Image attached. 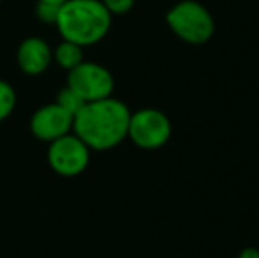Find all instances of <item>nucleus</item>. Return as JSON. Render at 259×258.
<instances>
[{
    "label": "nucleus",
    "instance_id": "423d86ee",
    "mask_svg": "<svg viewBox=\"0 0 259 258\" xmlns=\"http://www.w3.org/2000/svg\"><path fill=\"white\" fill-rule=\"evenodd\" d=\"M67 87L79 94L87 103H92V101L111 97L115 80L104 65L96 62H81L69 71Z\"/></svg>",
    "mask_w": 259,
    "mask_h": 258
},
{
    "label": "nucleus",
    "instance_id": "f8f14e48",
    "mask_svg": "<svg viewBox=\"0 0 259 258\" xmlns=\"http://www.w3.org/2000/svg\"><path fill=\"white\" fill-rule=\"evenodd\" d=\"M58 13H60V6L48 2H39L37 4V16L45 23H57Z\"/></svg>",
    "mask_w": 259,
    "mask_h": 258
},
{
    "label": "nucleus",
    "instance_id": "20e7f679",
    "mask_svg": "<svg viewBox=\"0 0 259 258\" xmlns=\"http://www.w3.org/2000/svg\"><path fill=\"white\" fill-rule=\"evenodd\" d=\"M127 136L140 149L155 151L167 143L171 136V122L162 112L155 108H143V110L131 114Z\"/></svg>",
    "mask_w": 259,
    "mask_h": 258
},
{
    "label": "nucleus",
    "instance_id": "39448f33",
    "mask_svg": "<svg viewBox=\"0 0 259 258\" xmlns=\"http://www.w3.org/2000/svg\"><path fill=\"white\" fill-rule=\"evenodd\" d=\"M90 161V149L76 134H64L50 143L48 163L55 173L62 177H76L85 172Z\"/></svg>",
    "mask_w": 259,
    "mask_h": 258
},
{
    "label": "nucleus",
    "instance_id": "6e6552de",
    "mask_svg": "<svg viewBox=\"0 0 259 258\" xmlns=\"http://www.w3.org/2000/svg\"><path fill=\"white\" fill-rule=\"evenodd\" d=\"M18 65L28 76H37L52 64L53 53L50 46L39 38H28L20 45L16 53Z\"/></svg>",
    "mask_w": 259,
    "mask_h": 258
},
{
    "label": "nucleus",
    "instance_id": "4468645a",
    "mask_svg": "<svg viewBox=\"0 0 259 258\" xmlns=\"http://www.w3.org/2000/svg\"><path fill=\"white\" fill-rule=\"evenodd\" d=\"M238 258H259V249H256V248H245L238 255Z\"/></svg>",
    "mask_w": 259,
    "mask_h": 258
},
{
    "label": "nucleus",
    "instance_id": "f03ea898",
    "mask_svg": "<svg viewBox=\"0 0 259 258\" xmlns=\"http://www.w3.org/2000/svg\"><path fill=\"white\" fill-rule=\"evenodd\" d=\"M55 25L64 41L90 46L108 34L111 14L101 0H67L60 6Z\"/></svg>",
    "mask_w": 259,
    "mask_h": 258
},
{
    "label": "nucleus",
    "instance_id": "0eeeda50",
    "mask_svg": "<svg viewBox=\"0 0 259 258\" xmlns=\"http://www.w3.org/2000/svg\"><path fill=\"white\" fill-rule=\"evenodd\" d=\"M74 117L60 108L57 103L41 106L30 119V129L35 138L42 141H50L69 134L72 129Z\"/></svg>",
    "mask_w": 259,
    "mask_h": 258
},
{
    "label": "nucleus",
    "instance_id": "ddd939ff",
    "mask_svg": "<svg viewBox=\"0 0 259 258\" xmlns=\"http://www.w3.org/2000/svg\"><path fill=\"white\" fill-rule=\"evenodd\" d=\"M101 2L109 11V14H125L133 9L136 0H101Z\"/></svg>",
    "mask_w": 259,
    "mask_h": 258
},
{
    "label": "nucleus",
    "instance_id": "2eb2a0df",
    "mask_svg": "<svg viewBox=\"0 0 259 258\" xmlns=\"http://www.w3.org/2000/svg\"><path fill=\"white\" fill-rule=\"evenodd\" d=\"M39 2H48V4H55V6H62V4H65L67 0H39Z\"/></svg>",
    "mask_w": 259,
    "mask_h": 258
},
{
    "label": "nucleus",
    "instance_id": "1a4fd4ad",
    "mask_svg": "<svg viewBox=\"0 0 259 258\" xmlns=\"http://www.w3.org/2000/svg\"><path fill=\"white\" fill-rule=\"evenodd\" d=\"M83 46L76 45V43H71V41H64L57 46L55 50L53 57L55 60L58 62V65L67 71L74 69L76 65H79L83 62Z\"/></svg>",
    "mask_w": 259,
    "mask_h": 258
},
{
    "label": "nucleus",
    "instance_id": "f257e3e1",
    "mask_svg": "<svg viewBox=\"0 0 259 258\" xmlns=\"http://www.w3.org/2000/svg\"><path fill=\"white\" fill-rule=\"evenodd\" d=\"M129 119L131 112L127 104L106 97L87 103L74 117L72 129L90 151H109L127 138Z\"/></svg>",
    "mask_w": 259,
    "mask_h": 258
},
{
    "label": "nucleus",
    "instance_id": "9b49d317",
    "mask_svg": "<svg viewBox=\"0 0 259 258\" xmlns=\"http://www.w3.org/2000/svg\"><path fill=\"white\" fill-rule=\"evenodd\" d=\"M16 106V92L7 82L0 80V122L6 121Z\"/></svg>",
    "mask_w": 259,
    "mask_h": 258
},
{
    "label": "nucleus",
    "instance_id": "9d476101",
    "mask_svg": "<svg viewBox=\"0 0 259 258\" xmlns=\"http://www.w3.org/2000/svg\"><path fill=\"white\" fill-rule=\"evenodd\" d=\"M55 103H57L60 108H64L67 114H71L72 117H76V115L81 112V108L87 104V101L83 99L79 94H76L74 90L71 89V87L65 85L64 89L58 92L57 101H55Z\"/></svg>",
    "mask_w": 259,
    "mask_h": 258
},
{
    "label": "nucleus",
    "instance_id": "7ed1b4c3",
    "mask_svg": "<svg viewBox=\"0 0 259 258\" xmlns=\"http://www.w3.org/2000/svg\"><path fill=\"white\" fill-rule=\"evenodd\" d=\"M166 23L187 45H205L215 32L211 13L198 0H180L166 14Z\"/></svg>",
    "mask_w": 259,
    "mask_h": 258
}]
</instances>
